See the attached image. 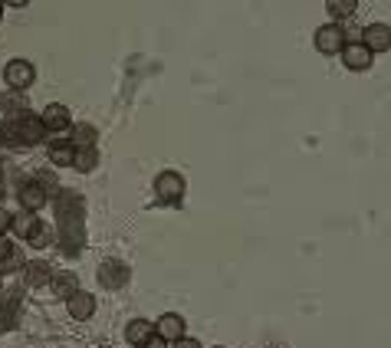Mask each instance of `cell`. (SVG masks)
Here are the masks:
<instances>
[{"mask_svg":"<svg viewBox=\"0 0 391 348\" xmlns=\"http://www.w3.org/2000/svg\"><path fill=\"white\" fill-rule=\"evenodd\" d=\"M342 56H346V66H348V69H369V66H371V53L362 43L342 46Z\"/></svg>","mask_w":391,"mask_h":348,"instance_id":"cell-8","label":"cell"},{"mask_svg":"<svg viewBox=\"0 0 391 348\" xmlns=\"http://www.w3.org/2000/svg\"><path fill=\"white\" fill-rule=\"evenodd\" d=\"M10 224H13V217L7 214V210H3V207H0V237H3V230L10 227Z\"/></svg>","mask_w":391,"mask_h":348,"instance_id":"cell-22","label":"cell"},{"mask_svg":"<svg viewBox=\"0 0 391 348\" xmlns=\"http://www.w3.org/2000/svg\"><path fill=\"white\" fill-rule=\"evenodd\" d=\"M174 348H201L194 342V338H178V342H174Z\"/></svg>","mask_w":391,"mask_h":348,"instance_id":"cell-23","label":"cell"},{"mask_svg":"<svg viewBox=\"0 0 391 348\" xmlns=\"http://www.w3.org/2000/svg\"><path fill=\"white\" fill-rule=\"evenodd\" d=\"M50 158H53L56 164H73V158H76V152H73L69 145H53V148H50Z\"/></svg>","mask_w":391,"mask_h":348,"instance_id":"cell-17","label":"cell"},{"mask_svg":"<svg viewBox=\"0 0 391 348\" xmlns=\"http://www.w3.org/2000/svg\"><path fill=\"white\" fill-rule=\"evenodd\" d=\"M3 79L10 89H27L33 82V66L27 59H13L7 69H3Z\"/></svg>","mask_w":391,"mask_h":348,"instance_id":"cell-5","label":"cell"},{"mask_svg":"<svg viewBox=\"0 0 391 348\" xmlns=\"http://www.w3.org/2000/svg\"><path fill=\"white\" fill-rule=\"evenodd\" d=\"M73 145H79V148H89V145H92V129H76V135H73Z\"/></svg>","mask_w":391,"mask_h":348,"instance_id":"cell-19","label":"cell"},{"mask_svg":"<svg viewBox=\"0 0 391 348\" xmlns=\"http://www.w3.org/2000/svg\"><path fill=\"white\" fill-rule=\"evenodd\" d=\"M50 286H53L56 299H69L73 293H79V289H76V286H79L76 273H56L53 280H50Z\"/></svg>","mask_w":391,"mask_h":348,"instance_id":"cell-10","label":"cell"},{"mask_svg":"<svg viewBox=\"0 0 391 348\" xmlns=\"http://www.w3.org/2000/svg\"><path fill=\"white\" fill-rule=\"evenodd\" d=\"M20 201L27 207V214H33V210H40L46 204V191L40 184H20Z\"/></svg>","mask_w":391,"mask_h":348,"instance_id":"cell-11","label":"cell"},{"mask_svg":"<svg viewBox=\"0 0 391 348\" xmlns=\"http://www.w3.org/2000/svg\"><path fill=\"white\" fill-rule=\"evenodd\" d=\"M342 46H346V36H342V27L336 23H329V27H319L315 30V50L326 56H336L342 53Z\"/></svg>","mask_w":391,"mask_h":348,"instance_id":"cell-2","label":"cell"},{"mask_svg":"<svg viewBox=\"0 0 391 348\" xmlns=\"http://www.w3.org/2000/svg\"><path fill=\"white\" fill-rule=\"evenodd\" d=\"M326 7H329L332 17H352V13L359 10V3H355V0H329Z\"/></svg>","mask_w":391,"mask_h":348,"instance_id":"cell-16","label":"cell"},{"mask_svg":"<svg viewBox=\"0 0 391 348\" xmlns=\"http://www.w3.org/2000/svg\"><path fill=\"white\" fill-rule=\"evenodd\" d=\"M10 260H17V256H13V247L0 237V263H10Z\"/></svg>","mask_w":391,"mask_h":348,"instance_id":"cell-20","label":"cell"},{"mask_svg":"<svg viewBox=\"0 0 391 348\" xmlns=\"http://www.w3.org/2000/svg\"><path fill=\"white\" fill-rule=\"evenodd\" d=\"M155 191H158L162 201L174 204V201H181V194H185V177H181V174H174V171H164V174H158Z\"/></svg>","mask_w":391,"mask_h":348,"instance_id":"cell-4","label":"cell"},{"mask_svg":"<svg viewBox=\"0 0 391 348\" xmlns=\"http://www.w3.org/2000/svg\"><path fill=\"white\" fill-rule=\"evenodd\" d=\"M73 161L83 168V171H92V164H96V154H92V148H86V152H76V158Z\"/></svg>","mask_w":391,"mask_h":348,"instance_id":"cell-18","label":"cell"},{"mask_svg":"<svg viewBox=\"0 0 391 348\" xmlns=\"http://www.w3.org/2000/svg\"><path fill=\"white\" fill-rule=\"evenodd\" d=\"M155 335H162L164 342H178V338H185V319L174 316V312L162 316V322L155 326Z\"/></svg>","mask_w":391,"mask_h":348,"instance_id":"cell-6","label":"cell"},{"mask_svg":"<svg viewBox=\"0 0 391 348\" xmlns=\"http://www.w3.org/2000/svg\"><path fill=\"white\" fill-rule=\"evenodd\" d=\"M13 233H20V237L27 240H36L40 237V220L33 217V214H20V217H13Z\"/></svg>","mask_w":391,"mask_h":348,"instance_id":"cell-14","label":"cell"},{"mask_svg":"<svg viewBox=\"0 0 391 348\" xmlns=\"http://www.w3.org/2000/svg\"><path fill=\"white\" fill-rule=\"evenodd\" d=\"M43 122L40 119H30V115H20V119L10 125V138L17 145H33V142H40L43 138Z\"/></svg>","mask_w":391,"mask_h":348,"instance_id":"cell-1","label":"cell"},{"mask_svg":"<svg viewBox=\"0 0 391 348\" xmlns=\"http://www.w3.org/2000/svg\"><path fill=\"white\" fill-rule=\"evenodd\" d=\"M155 335V326L148 319H131L129 328H125V338H129L131 345H141V342H148Z\"/></svg>","mask_w":391,"mask_h":348,"instance_id":"cell-12","label":"cell"},{"mask_svg":"<svg viewBox=\"0 0 391 348\" xmlns=\"http://www.w3.org/2000/svg\"><path fill=\"white\" fill-rule=\"evenodd\" d=\"M138 348H168V342H164L162 335H152V338H148V342H141Z\"/></svg>","mask_w":391,"mask_h":348,"instance_id":"cell-21","label":"cell"},{"mask_svg":"<svg viewBox=\"0 0 391 348\" xmlns=\"http://www.w3.org/2000/svg\"><path fill=\"white\" fill-rule=\"evenodd\" d=\"M66 309H69V316L73 319H89L92 316V309H96V303H92V296L89 293H73L69 299H66Z\"/></svg>","mask_w":391,"mask_h":348,"instance_id":"cell-7","label":"cell"},{"mask_svg":"<svg viewBox=\"0 0 391 348\" xmlns=\"http://www.w3.org/2000/svg\"><path fill=\"white\" fill-rule=\"evenodd\" d=\"M362 46H365L371 56L385 53V50L391 46V30L385 27V23H371V27H365V30H362Z\"/></svg>","mask_w":391,"mask_h":348,"instance_id":"cell-3","label":"cell"},{"mask_svg":"<svg viewBox=\"0 0 391 348\" xmlns=\"http://www.w3.org/2000/svg\"><path fill=\"white\" fill-rule=\"evenodd\" d=\"M0 13H3V7H0Z\"/></svg>","mask_w":391,"mask_h":348,"instance_id":"cell-24","label":"cell"},{"mask_svg":"<svg viewBox=\"0 0 391 348\" xmlns=\"http://www.w3.org/2000/svg\"><path fill=\"white\" fill-rule=\"evenodd\" d=\"M40 122H43V129H50V131H63L66 125H69V112H66V106H46Z\"/></svg>","mask_w":391,"mask_h":348,"instance_id":"cell-13","label":"cell"},{"mask_svg":"<svg viewBox=\"0 0 391 348\" xmlns=\"http://www.w3.org/2000/svg\"><path fill=\"white\" fill-rule=\"evenodd\" d=\"M27 280H30V286H43V283H50L53 276H50V266H46V263H33L30 270H27Z\"/></svg>","mask_w":391,"mask_h":348,"instance_id":"cell-15","label":"cell"},{"mask_svg":"<svg viewBox=\"0 0 391 348\" xmlns=\"http://www.w3.org/2000/svg\"><path fill=\"white\" fill-rule=\"evenodd\" d=\"M99 280H102V286H109V289H119V286L129 283V273H125V266H119V263H106V266L99 270Z\"/></svg>","mask_w":391,"mask_h":348,"instance_id":"cell-9","label":"cell"}]
</instances>
